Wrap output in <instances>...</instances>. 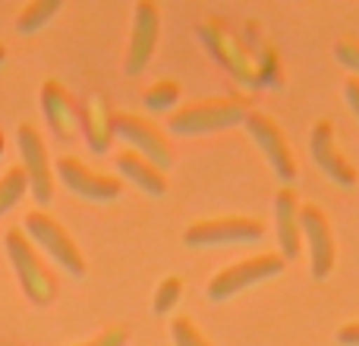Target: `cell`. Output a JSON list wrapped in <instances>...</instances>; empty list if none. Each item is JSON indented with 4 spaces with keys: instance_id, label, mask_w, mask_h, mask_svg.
I'll use <instances>...</instances> for the list:
<instances>
[{
    "instance_id": "1",
    "label": "cell",
    "mask_w": 359,
    "mask_h": 346,
    "mask_svg": "<svg viewBox=\"0 0 359 346\" xmlns=\"http://www.w3.org/2000/svg\"><path fill=\"white\" fill-rule=\"evenodd\" d=\"M249 113H252V104L246 95H224V98H205L177 107L168 117V126L177 136H208V132L240 126Z\"/></svg>"
},
{
    "instance_id": "2",
    "label": "cell",
    "mask_w": 359,
    "mask_h": 346,
    "mask_svg": "<svg viewBox=\"0 0 359 346\" xmlns=\"http://www.w3.org/2000/svg\"><path fill=\"white\" fill-rule=\"evenodd\" d=\"M4 242H6V255H10V261H13V271H16L25 299H29L32 305H38V309L50 305L57 299V277L50 274V268L44 265L41 252H38V246L29 240V233H25L22 227H10Z\"/></svg>"
},
{
    "instance_id": "3",
    "label": "cell",
    "mask_w": 359,
    "mask_h": 346,
    "mask_svg": "<svg viewBox=\"0 0 359 346\" xmlns=\"http://www.w3.org/2000/svg\"><path fill=\"white\" fill-rule=\"evenodd\" d=\"M22 230L29 233V240L35 242L38 249H44V252L69 274V277L82 280L88 274V261H86V255H82L79 242H76L73 236L67 233V227H63L57 217H50L48 211H41V208L29 211L22 221Z\"/></svg>"
},
{
    "instance_id": "4",
    "label": "cell",
    "mask_w": 359,
    "mask_h": 346,
    "mask_svg": "<svg viewBox=\"0 0 359 346\" xmlns=\"http://www.w3.org/2000/svg\"><path fill=\"white\" fill-rule=\"evenodd\" d=\"M287 261L280 258V252H259L252 258H243L236 265H227L208 280L205 293H208L211 303H227V299L240 296L243 290H252V286L265 284L271 277H280Z\"/></svg>"
},
{
    "instance_id": "5",
    "label": "cell",
    "mask_w": 359,
    "mask_h": 346,
    "mask_svg": "<svg viewBox=\"0 0 359 346\" xmlns=\"http://www.w3.org/2000/svg\"><path fill=\"white\" fill-rule=\"evenodd\" d=\"M196 35L202 38V44L211 50V57H215L224 69H230V76H236V79L246 82V85H262L259 60H255L252 50H249L221 19H205L196 29Z\"/></svg>"
},
{
    "instance_id": "6",
    "label": "cell",
    "mask_w": 359,
    "mask_h": 346,
    "mask_svg": "<svg viewBox=\"0 0 359 346\" xmlns=\"http://www.w3.org/2000/svg\"><path fill=\"white\" fill-rule=\"evenodd\" d=\"M265 236V223L259 217H243V214H224L208 217V221H196L186 227L183 242L192 249H208V246H240V242H259Z\"/></svg>"
},
{
    "instance_id": "7",
    "label": "cell",
    "mask_w": 359,
    "mask_h": 346,
    "mask_svg": "<svg viewBox=\"0 0 359 346\" xmlns=\"http://www.w3.org/2000/svg\"><path fill=\"white\" fill-rule=\"evenodd\" d=\"M114 132L120 139H126L133 151H139L142 158H149L151 164H158L164 173L174 167V145L164 136L161 126H155L149 117H139V113H114Z\"/></svg>"
},
{
    "instance_id": "8",
    "label": "cell",
    "mask_w": 359,
    "mask_h": 346,
    "mask_svg": "<svg viewBox=\"0 0 359 346\" xmlns=\"http://www.w3.org/2000/svg\"><path fill=\"white\" fill-rule=\"evenodd\" d=\"M243 126H246L249 139H252V142L265 151V158H268V164H271L274 177H278L280 183L290 186L293 179H297V158H293L290 142H287L280 123L274 117H268V113L252 111L246 120H243Z\"/></svg>"
},
{
    "instance_id": "9",
    "label": "cell",
    "mask_w": 359,
    "mask_h": 346,
    "mask_svg": "<svg viewBox=\"0 0 359 346\" xmlns=\"http://www.w3.org/2000/svg\"><path fill=\"white\" fill-rule=\"evenodd\" d=\"M299 223H303V242H306V249H309L312 277L328 280L337 265V242H334V227H331L328 214H325L318 205H303Z\"/></svg>"
},
{
    "instance_id": "10",
    "label": "cell",
    "mask_w": 359,
    "mask_h": 346,
    "mask_svg": "<svg viewBox=\"0 0 359 346\" xmlns=\"http://www.w3.org/2000/svg\"><path fill=\"white\" fill-rule=\"evenodd\" d=\"M19 155H22V170L29 177V192L35 195L38 205H48L54 198V164H50L48 145H44L41 132L32 123H19L16 130Z\"/></svg>"
},
{
    "instance_id": "11",
    "label": "cell",
    "mask_w": 359,
    "mask_h": 346,
    "mask_svg": "<svg viewBox=\"0 0 359 346\" xmlns=\"http://www.w3.org/2000/svg\"><path fill=\"white\" fill-rule=\"evenodd\" d=\"M309 151H312V161L318 164V170L325 173V177L331 179V183L344 186V189H353L359 173L356 167L350 164V158L341 151V145H337V130L331 120H316V126H312L309 132Z\"/></svg>"
},
{
    "instance_id": "12",
    "label": "cell",
    "mask_w": 359,
    "mask_h": 346,
    "mask_svg": "<svg viewBox=\"0 0 359 346\" xmlns=\"http://www.w3.org/2000/svg\"><path fill=\"white\" fill-rule=\"evenodd\" d=\"M161 38V6L155 0H139L133 10V32H130V50H126V73L139 76L151 63Z\"/></svg>"
},
{
    "instance_id": "13",
    "label": "cell",
    "mask_w": 359,
    "mask_h": 346,
    "mask_svg": "<svg viewBox=\"0 0 359 346\" xmlns=\"http://www.w3.org/2000/svg\"><path fill=\"white\" fill-rule=\"evenodd\" d=\"M57 179L67 186L73 195L92 198V202H114L123 192V179L120 177H107L101 170H92L88 164H82L79 158L63 155L57 161Z\"/></svg>"
},
{
    "instance_id": "14",
    "label": "cell",
    "mask_w": 359,
    "mask_h": 346,
    "mask_svg": "<svg viewBox=\"0 0 359 346\" xmlns=\"http://www.w3.org/2000/svg\"><path fill=\"white\" fill-rule=\"evenodd\" d=\"M299 202L297 189L293 186H280L278 195H274V233H278V252L284 261L299 258L303 252V223H299Z\"/></svg>"
},
{
    "instance_id": "15",
    "label": "cell",
    "mask_w": 359,
    "mask_h": 346,
    "mask_svg": "<svg viewBox=\"0 0 359 346\" xmlns=\"http://www.w3.org/2000/svg\"><path fill=\"white\" fill-rule=\"evenodd\" d=\"M38 98H41V113H44V120H48L54 139H60V142L79 139V132H82L79 107H76L73 95H69L60 82L48 79L41 85V95H38Z\"/></svg>"
},
{
    "instance_id": "16",
    "label": "cell",
    "mask_w": 359,
    "mask_h": 346,
    "mask_svg": "<svg viewBox=\"0 0 359 346\" xmlns=\"http://www.w3.org/2000/svg\"><path fill=\"white\" fill-rule=\"evenodd\" d=\"M79 123H82V136H86L88 148H92L95 155L111 151L117 132H114V111L104 95H88L79 111Z\"/></svg>"
},
{
    "instance_id": "17",
    "label": "cell",
    "mask_w": 359,
    "mask_h": 346,
    "mask_svg": "<svg viewBox=\"0 0 359 346\" xmlns=\"http://www.w3.org/2000/svg\"><path fill=\"white\" fill-rule=\"evenodd\" d=\"M117 170L120 177H130V183H136L149 195H164L168 192V173L133 148L117 151Z\"/></svg>"
},
{
    "instance_id": "18",
    "label": "cell",
    "mask_w": 359,
    "mask_h": 346,
    "mask_svg": "<svg viewBox=\"0 0 359 346\" xmlns=\"http://www.w3.org/2000/svg\"><path fill=\"white\" fill-rule=\"evenodd\" d=\"M60 10H63V0H35V4H25L16 16V32L19 35H35Z\"/></svg>"
},
{
    "instance_id": "19",
    "label": "cell",
    "mask_w": 359,
    "mask_h": 346,
    "mask_svg": "<svg viewBox=\"0 0 359 346\" xmlns=\"http://www.w3.org/2000/svg\"><path fill=\"white\" fill-rule=\"evenodd\" d=\"M25 192H29V177H25L22 164H13V167L0 177V214L16 208V202H22Z\"/></svg>"
},
{
    "instance_id": "20",
    "label": "cell",
    "mask_w": 359,
    "mask_h": 346,
    "mask_svg": "<svg viewBox=\"0 0 359 346\" xmlns=\"http://www.w3.org/2000/svg\"><path fill=\"white\" fill-rule=\"evenodd\" d=\"M183 293H186L183 277H164L161 284H158V290H155V303H151V312H155V315H170V312H174L177 305H180Z\"/></svg>"
},
{
    "instance_id": "21",
    "label": "cell",
    "mask_w": 359,
    "mask_h": 346,
    "mask_svg": "<svg viewBox=\"0 0 359 346\" xmlns=\"http://www.w3.org/2000/svg\"><path fill=\"white\" fill-rule=\"evenodd\" d=\"M142 98H145V107H149V111H170L174 113V104H180V85L170 79L155 82V85L145 88Z\"/></svg>"
},
{
    "instance_id": "22",
    "label": "cell",
    "mask_w": 359,
    "mask_h": 346,
    "mask_svg": "<svg viewBox=\"0 0 359 346\" xmlns=\"http://www.w3.org/2000/svg\"><path fill=\"white\" fill-rule=\"evenodd\" d=\"M170 340H174V346H215L196 328V321L189 315H177L170 321Z\"/></svg>"
},
{
    "instance_id": "23",
    "label": "cell",
    "mask_w": 359,
    "mask_h": 346,
    "mask_svg": "<svg viewBox=\"0 0 359 346\" xmlns=\"http://www.w3.org/2000/svg\"><path fill=\"white\" fill-rule=\"evenodd\" d=\"M334 57L341 67L353 69V73H359V38L356 35H344L334 41Z\"/></svg>"
},
{
    "instance_id": "24",
    "label": "cell",
    "mask_w": 359,
    "mask_h": 346,
    "mask_svg": "<svg viewBox=\"0 0 359 346\" xmlns=\"http://www.w3.org/2000/svg\"><path fill=\"white\" fill-rule=\"evenodd\" d=\"M130 343V331L114 324V328H104V334L92 337L88 343H76V346H126Z\"/></svg>"
},
{
    "instance_id": "25",
    "label": "cell",
    "mask_w": 359,
    "mask_h": 346,
    "mask_svg": "<svg viewBox=\"0 0 359 346\" xmlns=\"http://www.w3.org/2000/svg\"><path fill=\"white\" fill-rule=\"evenodd\" d=\"M344 98H347V107L359 120V76H350V79L344 82Z\"/></svg>"
},
{
    "instance_id": "26",
    "label": "cell",
    "mask_w": 359,
    "mask_h": 346,
    "mask_svg": "<svg viewBox=\"0 0 359 346\" xmlns=\"http://www.w3.org/2000/svg\"><path fill=\"white\" fill-rule=\"evenodd\" d=\"M337 343L341 346H359V321H347L337 331Z\"/></svg>"
},
{
    "instance_id": "27",
    "label": "cell",
    "mask_w": 359,
    "mask_h": 346,
    "mask_svg": "<svg viewBox=\"0 0 359 346\" xmlns=\"http://www.w3.org/2000/svg\"><path fill=\"white\" fill-rule=\"evenodd\" d=\"M6 60V48H4V44H0V63H4Z\"/></svg>"
},
{
    "instance_id": "28",
    "label": "cell",
    "mask_w": 359,
    "mask_h": 346,
    "mask_svg": "<svg viewBox=\"0 0 359 346\" xmlns=\"http://www.w3.org/2000/svg\"><path fill=\"white\" fill-rule=\"evenodd\" d=\"M0 155H4V132H0Z\"/></svg>"
}]
</instances>
